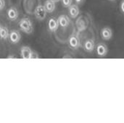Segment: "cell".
<instances>
[{"label": "cell", "instance_id": "2e32d148", "mask_svg": "<svg viewBox=\"0 0 124 123\" xmlns=\"http://www.w3.org/2000/svg\"><path fill=\"white\" fill-rule=\"evenodd\" d=\"M120 10L124 14V0H122L120 3Z\"/></svg>", "mask_w": 124, "mask_h": 123}, {"label": "cell", "instance_id": "ba28073f", "mask_svg": "<svg viewBox=\"0 0 124 123\" xmlns=\"http://www.w3.org/2000/svg\"><path fill=\"white\" fill-rule=\"evenodd\" d=\"M68 12H69V15L71 18H76L79 13H80V9L79 7L77 4H71L69 7H68Z\"/></svg>", "mask_w": 124, "mask_h": 123}, {"label": "cell", "instance_id": "7c38bea8", "mask_svg": "<svg viewBox=\"0 0 124 123\" xmlns=\"http://www.w3.org/2000/svg\"><path fill=\"white\" fill-rule=\"evenodd\" d=\"M59 27V22L57 19H55L54 17L50 18L48 21V28L50 31L52 32H55Z\"/></svg>", "mask_w": 124, "mask_h": 123}, {"label": "cell", "instance_id": "7a4b0ae2", "mask_svg": "<svg viewBox=\"0 0 124 123\" xmlns=\"http://www.w3.org/2000/svg\"><path fill=\"white\" fill-rule=\"evenodd\" d=\"M46 13L47 12L45 9L44 6L41 4L38 5L34 10V15L39 20H44L46 17Z\"/></svg>", "mask_w": 124, "mask_h": 123}, {"label": "cell", "instance_id": "44dd1931", "mask_svg": "<svg viewBox=\"0 0 124 123\" xmlns=\"http://www.w3.org/2000/svg\"><path fill=\"white\" fill-rule=\"evenodd\" d=\"M53 1H54V2H59V1H60V0H53Z\"/></svg>", "mask_w": 124, "mask_h": 123}, {"label": "cell", "instance_id": "9a60e30c", "mask_svg": "<svg viewBox=\"0 0 124 123\" xmlns=\"http://www.w3.org/2000/svg\"><path fill=\"white\" fill-rule=\"evenodd\" d=\"M73 3V0H62V4L65 7H69Z\"/></svg>", "mask_w": 124, "mask_h": 123}, {"label": "cell", "instance_id": "603a6c76", "mask_svg": "<svg viewBox=\"0 0 124 123\" xmlns=\"http://www.w3.org/2000/svg\"><path fill=\"white\" fill-rule=\"evenodd\" d=\"M1 24H0V30H1Z\"/></svg>", "mask_w": 124, "mask_h": 123}, {"label": "cell", "instance_id": "9c48e42d", "mask_svg": "<svg viewBox=\"0 0 124 123\" xmlns=\"http://www.w3.org/2000/svg\"><path fill=\"white\" fill-rule=\"evenodd\" d=\"M68 43L70 47L72 49H78L80 46V41L79 38L76 36H71L69 38Z\"/></svg>", "mask_w": 124, "mask_h": 123}, {"label": "cell", "instance_id": "e0dca14e", "mask_svg": "<svg viewBox=\"0 0 124 123\" xmlns=\"http://www.w3.org/2000/svg\"><path fill=\"white\" fill-rule=\"evenodd\" d=\"M5 7V1L0 0V10H2Z\"/></svg>", "mask_w": 124, "mask_h": 123}, {"label": "cell", "instance_id": "ac0fdd59", "mask_svg": "<svg viewBox=\"0 0 124 123\" xmlns=\"http://www.w3.org/2000/svg\"><path fill=\"white\" fill-rule=\"evenodd\" d=\"M39 55L37 54V53L35 52V51H33L31 59H37V58H39Z\"/></svg>", "mask_w": 124, "mask_h": 123}, {"label": "cell", "instance_id": "7402d4cb", "mask_svg": "<svg viewBox=\"0 0 124 123\" xmlns=\"http://www.w3.org/2000/svg\"><path fill=\"white\" fill-rule=\"evenodd\" d=\"M109 1H115L116 0H109Z\"/></svg>", "mask_w": 124, "mask_h": 123}, {"label": "cell", "instance_id": "d6986e66", "mask_svg": "<svg viewBox=\"0 0 124 123\" xmlns=\"http://www.w3.org/2000/svg\"><path fill=\"white\" fill-rule=\"evenodd\" d=\"M74 1H75V2L76 3L77 5H80V4H82L84 2L85 0H74Z\"/></svg>", "mask_w": 124, "mask_h": 123}, {"label": "cell", "instance_id": "ffe728a7", "mask_svg": "<svg viewBox=\"0 0 124 123\" xmlns=\"http://www.w3.org/2000/svg\"><path fill=\"white\" fill-rule=\"evenodd\" d=\"M15 57H14V56H9L8 57V58H15Z\"/></svg>", "mask_w": 124, "mask_h": 123}, {"label": "cell", "instance_id": "52a82bcc", "mask_svg": "<svg viewBox=\"0 0 124 123\" xmlns=\"http://www.w3.org/2000/svg\"><path fill=\"white\" fill-rule=\"evenodd\" d=\"M9 40H10L12 43L16 44V43H19V41H20L21 35H20L19 31H17L16 30H13L9 33Z\"/></svg>", "mask_w": 124, "mask_h": 123}, {"label": "cell", "instance_id": "3957f363", "mask_svg": "<svg viewBox=\"0 0 124 123\" xmlns=\"http://www.w3.org/2000/svg\"><path fill=\"white\" fill-rule=\"evenodd\" d=\"M96 53L97 56L100 57H105L108 53V46L104 43H99L96 46Z\"/></svg>", "mask_w": 124, "mask_h": 123}, {"label": "cell", "instance_id": "6da1fadb", "mask_svg": "<svg viewBox=\"0 0 124 123\" xmlns=\"http://www.w3.org/2000/svg\"><path fill=\"white\" fill-rule=\"evenodd\" d=\"M20 29L27 34H31L33 30V26L32 22L28 18H23L18 23Z\"/></svg>", "mask_w": 124, "mask_h": 123}, {"label": "cell", "instance_id": "8fae6325", "mask_svg": "<svg viewBox=\"0 0 124 123\" xmlns=\"http://www.w3.org/2000/svg\"><path fill=\"white\" fill-rule=\"evenodd\" d=\"M57 20H58V22H59V25L61 26L62 28H67L69 25L70 22L69 17L65 15V14L60 15Z\"/></svg>", "mask_w": 124, "mask_h": 123}, {"label": "cell", "instance_id": "5bb4252c", "mask_svg": "<svg viewBox=\"0 0 124 123\" xmlns=\"http://www.w3.org/2000/svg\"><path fill=\"white\" fill-rule=\"evenodd\" d=\"M9 36V30L7 29V28L1 26V30H0V38L1 39L4 40V39L8 38Z\"/></svg>", "mask_w": 124, "mask_h": 123}, {"label": "cell", "instance_id": "8992f818", "mask_svg": "<svg viewBox=\"0 0 124 123\" xmlns=\"http://www.w3.org/2000/svg\"><path fill=\"white\" fill-rule=\"evenodd\" d=\"M18 15H19V13H18V11L17 9L14 7H12L10 8H9L7 11V16L8 17V19L11 21H14V20H16L18 17Z\"/></svg>", "mask_w": 124, "mask_h": 123}, {"label": "cell", "instance_id": "4fadbf2b", "mask_svg": "<svg viewBox=\"0 0 124 123\" xmlns=\"http://www.w3.org/2000/svg\"><path fill=\"white\" fill-rule=\"evenodd\" d=\"M55 3L56 2H54L53 0H46L44 2V8H45V9L46 10L47 12L51 13L55 9V7H56Z\"/></svg>", "mask_w": 124, "mask_h": 123}, {"label": "cell", "instance_id": "5b68a950", "mask_svg": "<svg viewBox=\"0 0 124 123\" xmlns=\"http://www.w3.org/2000/svg\"><path fill=\"white\" fill-rule=\"evenodd\" d=\"M33 51L29 46H24L20 49V57L23 59H31Z\"/></svg>", "mask_w": 124, "mask_h": 123}, {"label": "cell", "instance_id": "277c9868", "mask_svg": "<svg viewBox=\"0 0 124 123\" xmlns=\"http://www.w3.org/2000/svg\"><path fill=\"white\" fill-rule=\"evenodd\" d=\"M113 30L110 28L104 27L101 29L100 36L103 40H105V41L110 40L113 37Z\"/></svg>", "mask_w": 124, "mask_h": 123}, {"label": "cell", "instance_id": "30bf717a", "mask_svg": "<svg viewBox=\"0 0 124 123\" xmlns=\"http://www.w3.org/2000/svg\"><path fill=\"white\" fill-rule=\"evenodd\" d=\"M84 50L88 52V53H91L92 52L94 49H95V42L93 39H87L84 44Z\"/></svg>", "mask_w": 124, "mask_h": 123}]
</instances>
